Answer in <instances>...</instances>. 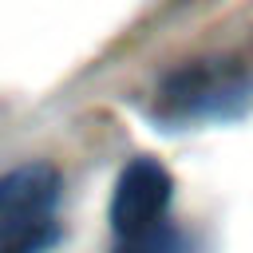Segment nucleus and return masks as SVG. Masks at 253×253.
<instances>
[{"mask_svg":"<svg viewBox=\"0 0 253 253\" xmlns=\"http://www.w3.org/2000/svg\"><path fill=\"white\" fill-rule=\"evenodd\" d=\"M63 178L51 162H24L0 174V253H47L59 241Z\"/></svg>","mask_w":253,"mask_h":253,"instance_id":"1","label":"nucleus"},{"mask_svg":"<svg viewBox=\"0 0 253 253\" xmlns=\"http://www.w3.org/2000/svg\"><path fill=\"white\" fill-rule=\"evenodd\" d=\"M253 99V75L233 59H198L170 71L154 91L162 123H213L237 115Z\"/></svg>","mask_w":253,"mask_h":253,"instance_id":"2","label":"nucleus"},{"mask_svg":"<svg viewBox=\"0 0 253 253\" xmlns=\"http://www.w3.org/2000/svg\"><path fill=\"white\" fill-rule=\"evenodd\" d=\"M170 202H174V178L170 170L150 158V154H134L111 190V206H107V221H111V241H130L142 237L170 217Z\"/></svg>","mask_w":253,"mask_h":253,"instance_id":"3","label":"nucleus"},{"mask_svg":"<svg viewBox=\"0 0 253 253\" xmlns=\"http://www.w3.org/2000/svg\"><path fill=\"white\" fill-rule=\"evenodd\" d=\"M111 253H194V241L186 237V229L178 221H166L142 237L130 241H111Z\"/></svg>","mask_w":253,"mask_h":253,"instance_id":"4","label":"nucleus"}]
</instances>
